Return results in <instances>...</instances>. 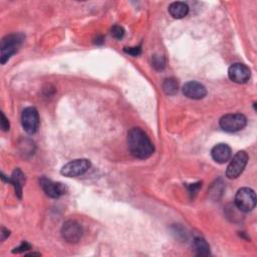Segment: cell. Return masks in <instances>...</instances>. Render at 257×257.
Segmentation results:
<instances>
[{
  "label": "cell",
  "instance_id": "cell-1",
  "mask_svg": "<svg viewBox=\"0 0 257 257\" xmlns=\"http://www.w3.org/2000/svg\"><path fill=\"white\" fill-rule=\"evenodd\" d=\"M127 148L135 158L141 160L150 158L155 151V147L150 138L140 127H133L128 131Z\"/></svg>",
  "mask_w": 257,
  "mask_h": 257
},
{
  "label": "cell",
  "instance_id": "cell-2",
  "mask_svg": "<svg viewBox=\"0 0 257 257\" xmlns=\"http://www.w3.org/2000/svg\"><path fill=\"white\" fill-rule=\"evenodd\" d=\"M24 36L21 33H15V34H9L2 38L1 40V56H0V62L1 64H4L6 61L9 60V58L17 52L19 47L21 46L23 42Z\"/></svg>",
  "mask_w": 257,
  "mask_h": 257
},
{
  "label": "cell",
  "instance_id": "cell-3",
  "mask_svg": "<svg viewBox=\"0 0 257 257\" xmlns=\"http://www.w3.org/2000/svg\"><path fill=\"white\" fill-rule=\"evenodd\" d=\"M236 207L242 212H250L255 208L256 195L250 188H241L237 191L234 199Z\"/></svg>",
  "mask_w": 257,
  "mask_h": 257
},
{
  "label": "cell",
  "instance_id": "cell-4",
  "mask_svg": "<svg viewBox=\"0 0 257 257\" xmlns=\"http://www.w3.org/2000/svg\"><path fill=\"white\" fill-rule=\"evenodd\" d=\"M219 124L223 131L235 133L243 130L246 126L247 118L242 113H228L220 118Z\"/></svg>",
  "mask_w": 257,
  "mask_h": 257
},
{
  "label": "cell",
  "instance_id": "cell-5",
  "mask_svg": "<svg viewBox=\"0 0 257 257\" xmlns=\"http://www.w3.org/2000/svg\"><path fill=\"white\" fill-rule=\"evenodd\" d=\"M248 162V155L245 151H239L230 161L227 170L226 177L228 179H236L244 171Z\"/></svg>",
  "mask_w": 257,
  "mask_h": 257
},
{
  "label": "cell",
  "instance_id": "cell-6",
  "mask_svg": "<svg viewBox=\"0 0 257 257\" xmlns=\"http://www.w3.org/2000/svg\"><path fill=\"white\" fill-rule=\"evenodd\" d=\"M90 162L87 159H76L68 162L61 168V175L72 178L83 175L90 168Z\"/></svg>",
  "mask_w": 257,
  "mask_h": 257
},
{
  "label": "cell",
  "instance_id": "cell-7",
  "mask_svg": "<svg viewBox=\"0 0 257 257\" xmlns=\"http://www.w3.org/2000/svg\"><path fill=\"white\" fill-rule=\"evenodd\" d=\"M21 123L27 134H35L39 126V114L37 109L33 106L25 107L21 113Z\"/></svg>",
  "mask_w": 257,
  "mask_h": 257
},
{
  "label": "cell",
  "instance_id": "cell-8",
  "mask_svg": "<svg viewBox=\"0 0 257 257\" xmlns=\"http://www.w3.org/2000/svg\"><path fill=\"white\" fill-rule=\"evenodd\" d=\"M82 227L74 220H68L61 227V236L68 243H76L82 237Z\"/></svg>",
  "mask_w": 257,
  "mask_h": 257
},
{
  "label": "cell",
  "instance_id": "cell-9",
  "mask_svg": "<svg viewBox=\"0 0 257 257\" xmlns=\"http://www.w3.org/2000/svg\"><path fill=\"white\" fill-rule=\"evenodd\" d=\"M39 183L44 193L50 198L57 199L66 193V187L63 184L59 182H53L46 177H41Z\"/></svg>",
  "mask_w": 257,
  "mask_h": 257
},
{
  "label": "cell",
  "instance_id": "cell-10",
  "mask_svg": "<svg viewBox=\"0 0 257 257\" xmlns=\"http://www.w3.org/2000/svg\"><path fill=\"white\" fill-rule=\"evenodd\" d=\"M229 78L236 83H245L251 76L250 68L243 63H234L228 69Z\"/></svg>",
  "mask_w": 257,
  "mask_h": 257
},
{
  "label": "cell",
  "instance_id": "cell-11",
  "mask_svg": "<svg viewBox=\"0 0 257 257\" xmlns=\"http://www.w3.org/2000/svg\"><path fill=\"white\" fill-rule=\"evenodd\" d=\"M182 91L185 96H187L188 98H191V99H202L207 94L206 87L202 83L195 81V80L186 82L183 85Z\"/></svg>",
  "mask_w": 257,
  "mask_h": 257
},
{
  "label": "cell",
  "instance_id": "cell-12",
  "mask_svg": "<svg viewBox=\"0 0 257 257\" xmlns=\"http://www.w3.org/2000/svg\"><path fill=\"white\" fill-rule=\"evenodd\" d=\"M211 156L215 162L224 164L230 160L232 152L227 144H218L211 150Z\"/></svg>",
  "mask_w": 257,
  "mask_h": 257
},
{
  "label": "cell",
  "instance_id": "cell-13",
  "mask_svg": "<svg viewBox=\"0 0 257 257\" xmlns=\"http://www.w3.org/2000/svg\"><path fill=\"white\" fill-rule=\"evenodd\" d=\"M7 182H9L10 184L13 185L16 196L19 199H21V197H22V189H23V186L25 184V175L23 174V172L19 168L15 169L12 172L11 177L9 179H7Z\"/></svg>",
  "mask_w": 257,
  "mask_h": 257
},
{
  "label": "cell",
  "instance_id": "cell-14",
  "mask_svg": "<svg viewBox=\"0 0 257 257\" xmlns=\"http://www.w3.org/2000/svg\"><path fill=\"white\" fill-rule=\"evenodd\" d=\"M169 13L176 19L184 18L189 13V6L184 2H173L169 6Z\"/></svg>",
  "mask_w": 257,
  "mask_h": 257
},
{
  "label": "cell",
  "instance_id": "cell-15",
  "mask_svg": "<svg viewBox=\"0 0 257 257\" xmlns=\"http://www.w3.org/2000/svg\"><path fill=\"white\" fill-rule=\"evenodd\" d=\"M193 247L198 256H208L210 254L209 244L202 237L194 238Z\"/></svg>",
  "mask_w": 257,
  "mask_h": 257
},
{
  "label": "cell",
  "instance_id": "cell-16",
  "mask_svg": "<svg viewBox=\"0 0 257 257\" xmlns=\"http://www.w3.org/2000/svg\"><path fill=\"white\" fill-rule=\"evenodd\" d=\"M178 81L175 78H167L163 82V89L169 95H174L178 92Z\"/></svg>",
  "mask_w": 257,
  "mask_h": 257
},
{
  "label": "cell",
  "instance_id": "cell-17",
  "mask_svg": "<svg viewBox=\"0 0 257 257\" xmlns=\"http://www.w3.org/2000/svg\"><path fill=\"white\" fill-rule=\"evenodd\" d=\"M153 66L157 70H162L165 67V58L163 55H154L153 56Z\"/></svg>",
  "mask_w": 257,
  "mask_h": 257
},
{
  "label": "cell",
  "instance_id": "cell-18",
  "mask_svg": "<svg viewBox=\"0 0 257 257\" xmlns=\"http://www.w3.org/2000/svg\"><path fill=\"white\" fill-rule=\"evenodd\" d=\"M110 32H111L112 37H114L116 39H121L124 35V29L119 25L112 26L111 29H110Z\"/></svg>",
  "mask_w": 257,
  "mask_h": 257
},
{
  "label": "cell",
  "instance_id": "cell-19",
  "mask_svg": "<svg viewBox=\"0 0 257 257\" xmlns=\"http://www.w3.org/2000/svg\"><path fill=\"white\" fill-rule=\"evenodd\" d=\"M124 51L133 56H138L141 54L142 49L140 46H135V47H126V48H124Z\"/></svg>",
  "mask_w": 257,
  "mask_h": 257
},
{
  "label": "cell",
  "instance_id": "cell-20",
  "mask_svg": "<svg viewBox=\"0 0 257 257\" xmlns=\"http://www.w3.org/2000/svg\"><path fill=\"white\" fill-rule=\"evenodd\" d=\"M31 248V246L27 243V242H22L20 246L14 248V250H12L13 253H21V252H25L26 250H29Z\"/></svg>",
  "mask_w": 257,
  "mask_h": 257
},
{
  "label": "cell",
  "instance_id": "cell-21",
  "mask_svg": "<svg viewBox=\"0 0 257 257\" xmlns=\"http://www.w3.org/2000/svg\"><path fill=\"white\" fill-rule=\"evenodd\" d=\"M0 124H1V128L4 131V132H7L9 130V121H8V118H6V116L4 115L3 112H1V120H0Z\"/></svg>",
  "mask_w": 257,
  "mask_h": 257
},
{
  "label": "cell",
  "instance_id": "cell-22",
  "mask_svg": "<svg viewBox=\"0 0 257 257\" xmlns=\"http://www.w3.org/2000/svg\"><path fill=\"white\" fill-rule=\"evenodd\" d=\"M200 188H201V183L200 182L196 183V184H191L189 186V192L192 195V197H194L197 194V192L199 191Z\"/></svg>",
  "mask_w": 257,
  "mask_h": 257
},
{
  "label": "cell",
  "instance_id": "cell-23",
  "mask_svg": "<svg viewBox=\"0 0 257 257\" xmlns=\"http://www.w3.org/2000/svg\"><path fill=\"white\" fill-rule=\"evenodd\" d=\"M9 234H10V231L3 227L2 228V233H1V241H4L9 236Z\"/></svg>",
  "mask_w": 257,
  "mask_h": 257
}]
</instances>
